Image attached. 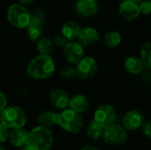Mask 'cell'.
I'll list each match as a JSON object with an SVG mask.
<instances>
[{
    "instance_id": "4fadbf2b",
    "label": "cell",
    "mask_w": 151,
    "mask_h": 150,
    "mask_svg": "<svg viewBox=\"0 0 151 150\" xmlns=\"http://www.w3.org/2000/svg\"><path fill=\"white\" fill-rule=\"evenodd\" d=\"M78 42L83 47H91L96 45L100 39L98 31L91 27H86L81 29L78 36Z\"/></svg>"
},
{
    "instance_id": "ac0fdd59",
    "label": "cell",
    "mask_w": 151,
    "mask_h": 150,
    "mask_svg": "<svg viewBox=\"0 0 151 150\" xmlns=\"http://www.w3.org/2000/svg\"><path fill=\"white\" fill-rule=\"evenodd\" d=\"M125 70L132 75H139L143 72L144 65L140 57L130 56L124 61Z\"/></svg>"
},
{
    "instance_id": "d6986e66",
    "label": "cell",
    "mask_w": 151,
    "mask_h": 150,
    "mask_svg": "<svg viewBox=\"0 0 151 150\" xmlns=\"http://www.w3.org/2000/svg\"><path fill=\"white\" fill-rule=\"evenodd\" d=\"M80 25L74 20H69L65 22L61 28V34L67 40V41H74L78 38L79 34L81 32Z\"/></svg>"
},
{
    "instance_id": "277c9868",
    "label": "cell",
    "mask_w": 151,
    "mask_h": 150,
    "mask_svg": "<svg viewBox=\"0 0 151 150\" xmlns=\"http://www.w3.org/2000/svg\"><path fill=\"white\" fill-rule=\"evenodd\" d=\"M58 126L69 133H79L84 126V119L82 116L73 110L67 108L59 112Z\"/></svg>"
},
{
    "instance_id": "9c48e42d",
    "label": "cell",
    "mask_w": 151,
    "mask_h": 150,
    "mask_svg": "<svg viewBox=\"0 0 151 150\" xmlns=\"http://www.w3.org/2000/svg\"><path fill=\"white\" fill-rule=\"evenodd\" d=\"M64 57L70 65H76L84 57V48L76 41H70L63 50Z\"/></svg>"
},
{
    "instance_id": "e0dca14e",
    "label": "cell",
    "mask_w": 151,
    "mask_h": 150,
    "mask_svg": "<svg viewBox=\"0 0 151 150\" xmlns=\"http://www.w3.org/2000/svg\"><path fill=\"white\" fill-rule=\"evenodd\" d=\"M27 135H28V131H27L24 128L12 129L10 132L9 141L15 148L20 149L27 145Z\"/></svg>"
},
{
    "instance_id": "8fae6325",
    "label": "cell",
    "mask_w": 151,
    "mask_h": 150,
    "mask_svg": "<svg viewBox=\"0 0 151 150\" xmlns=\"http://www.w3.org/2000/svg\"><path fill=\"white\" fill-rule=\"evenodd\" d=\"M70 98L68 93L62 88H53L49 94L50 105L59 111H64L69 107Z\"/></svg>"
},
{
    "instance_id": "f1b7e54d",
    "label": "cell",
    "mask_w": 151,
    "mask_h": 150,
    "mask_svg": "<svg viewBox=\"0 0 151 150\" xmlns=\"http://www.w3.org/2000/svg\"><path fill=\"white\" fill-rule=\"evenodd\" d=\"M140 11L142 14L149 15L151 14V0H144L139 4Z\"/></svg>"
},
{
    "instance_id": "e575fe53",
    "label": "cell",
    "mask_w": 151,
    "mask_h": 150,
    "mask_svg": "<svg viewBox=\"0 0 151 150\" xmlns=\"http://www.w3.org/2000/svg\"><path fill=\"white\" fill-rule=\"evenodd\" d=\"M129 1H132V2H134V3H141V2H142V1H144V0H129Z\"/></svg>"
},
{
    "instance_id": "836d02e7",
    "label": "cell",
    "mask_w": 151,
    "mask_h": 150,
    "mask_svg": "<svg viewBox=\"0 0 151 150\" xmlns=\"http://www.w3.org/2000/svg\"><path fill=\"white\" fill-rule=\"evenodd\" d=\"M19 150H31L27 146H24V147H22V148H20V149H19Z\"/></svg>"
},
{
    "instance_id": "ffe728a7",
    "label": "cell",
    "mask_w": 151,
    "mask_h": 150,
    "mask_svg": "<svg viewBox=\"0 0 151 150\" xmlns=\"http://www.w3.org/2000/svg\"><path fill=\"white\" fill-rule=\"evenodd\" d=\"M54 44L52 39L49 37H41L36 43V50L39 55H48L50 56L54 50Z\"/></svg>"
},
{
    "instance_id": "44dd1931",
    "label": "cell",
    "mask_w": 151,
    "mask_h": 150,
    "mask_svg": "<svg viewBox=\"0 0 151 150\" xmlns=\"http://www.w3.org/2000/svg\"><path fill=\"white\" fill-rule=\"evenodd\" d=\"M122 41L121 34L115 30L107 32L104 36V43L106 47L110 49H114L118 47Z\"/></svg>"
},
{
    "instance_id": "5bb4252c",
    "label": "cell",
    "mask_w": 151,
    "mask_h": 150,
    "mask_svg": "<svg viewBox=\"0 0 151 150\" xmlns=\"http://www.w3.org/2000/svg\"><path fill=\"white\" fill-rule=\"evenodd\" d=\"M59 120V112L53 111H42L37 116V122L39 126L50 128L55 126H58Z\"/></svg>"
},
{
    "instance_id": "4dcf8cb0",
    "label": "cell",
    "mask_w": 151,
    "mask_h": 150,
    "mask_svg": "<svg viewBox=\"0 0 151 150\" xmlns=\"http://www.w3.org/2000/svg\"><path fill=\"white\" fill-rule=\"evenodd\" d=\"M142 132L146 137L151 138V120L145 122L144 125L142 126Z\"/></svg>"
},
{
    "instance_id": "f546056e",
    "label": "cell",
    "mask_w": 151,
    "mask_h": 150,
    "mask_svg": "<svg viewBox=\"0 0 151 150\" xmlns=\"http://www.w3.org/2000/svg\"><path fill=\"white\" fill-rule=\"evenodd\" d=\"M8 106V98L6 94L0 90V113Z\"/></svg>"
},
{
    "instance_id": "484cf974",
    "label": "cell",
    "mask_w": 151,
    "mask_h": 150,
    "mask_svg": "<svg viewBox=\"0 0 151 150\" xmlns=\"http://www.w3.org/2000/svg\"><path fill=\"white\" fill-rule=\"evenodd\" d=\"M59 76L64 80H71L74 77H76L75 67L72 65H66L63 67L59 72Z\"/></svg>"
},
{
    "instance_id": "603a6c76",
    "label": "cell",
    "mask_w": 151,
    "mask_h": 150,
    "mask_svg": "<svg viewBox=\"0 0 151 150\" xmlns=\"http://www.w3.org/2000/svg\"><path fill=\"white\" fill-rule=\"evenodd\" d=\"M140 58L145 68L151 70V42H144L140 48Z\"/></svg>"
},
{
    "instance_id": "83f0119b",
    "label": "cell",
    "mask_w": 151,
    "mask_h": 150,
    "mask_svg": "<svg viewBox=\"0 0 151 150\" xmlns=\"http://www.w3.org/2000/svg\"><path fill=\"white\" fill-rule=\"evenodd\" d=\"M52 42H53V44L55 47H58V48H65V46L67 44V40L62 35V34H57L54 36V38L52 39Z\"/></svg>"
},
{
    "instance_id": "3957f363",
    "label": "cell",
    "mask_w": 151,
    "mask_h": 150,
    "mask_svg": "<svg viewBox=\"0 0 151 150\" xmlns=\"http://www.w3.org/2000/svg\"><path fill=\"white\" fill-rule=\"evenodd\" d=\"M0 121L10 130L24 128L27 123V116L19 106L8 105L0 113Z\"/></svg>"
},
{
    "instance_id": "9a60e30c",
    "label": "cell",
    "mask_w": 151,
    "mask_h": 150,
    "mask_svg": "<svg viewBox=\"0 0 151 150\" xmlns=\"http://www.w3.org/2000/svg\"><path fill=\"white\" fill-rule=\"evenodd\" d=\"M89 106H90L89 100L84 95L77 94L70 98L69 109L73 110V111L79 114L86 112L89 109Z\"/></svg>"
},
{
    "instance_id": "7c38bea8",
    "label": "cell",
    "mask_w": 151,
    "mask_h": 150,
    "mask_svg": "<svg viewBox=\"0 0 151 150\" xmlns=\"http://www.w3.org/2000/svg\"><path fill=\"white\" fill-rule=\"evenodd\" d=\"M119 13L123 19L127 21H134L140 16L141 11L137 3L125 0L119 7Z\"/></svg>"
},
{
    "instance_id": "d6a6232c",
    "label": "cell",
    "mask_w": 151,
    "mask_h": 150,
    "mask_svg": "<svg viewBox=\"0 0 151 150\" xmlns=\"http://www.w3.org/2000/svg\"><path fill=\"white\" fill-rule=\"evenodd\" d=\"M19 2L22 4H31L35 2V0H19Z\"/></svg>"
},
{
    "instance_id": "cb8c5ba5",
    "label": "cell",
    "mask_w": 151,
    "mask_h": 150,
    "mask_svg": "<svg viewBox=\"0 0 151 150\" xmlns=\"http://www.w3.org/2000/svg\"><path fill=\"white\" fill-rule=\"evenodd\" d=\"M42 26L43 25L35 22L29 23V25L27 27V37L31 42L38 41L41 38L42 33Z\"/></svg>"
},
{
    "instance_id": "ba28073f",
    "label": "cell",
    "mask_w": 151,
    "mask_h": 150,
    "mask_svg": "<svg viewBox=\"0 0 151 150\" xmlns=\"http://www.w3.org/2000/svg\"><path fill=\"white\" fill-rule=\"evenodd\" d=\"M117 118L116 109L111 104H102L95 111L94 120L104 127H106L113 123Z\"/></svg>"
},
{
    "instance_id": "d4e9b609",
    "label": "cell",
    "mask_w": 151,
    "mask_h": 150,
    "mask_svg": "<svg viewBox=\"0 0 151 150\" xmlns=\"http://www.w3.org/2000/svg\"><path fill=\"white\" fill-rule=\"evenodd\" d=\"M30 16H31L30 22H35V23L43 25L45 21V18H46V13L43 9L36 8L33 10L32 11H30Z\"/></svg>"
},
{
    "instance_id": "6da1fadb",
    "label": "cell",
    "mask_w": 151,
    "mask_h": 150,
    "mask_svg": "<svg viewBox=\"0 0 151 150\" xmlns=\"http://www.w3.org/2000/svg\"><path fill=\"white\" fill-rule=\"evenodd\" d=\"M56 71V64L51 56L37 55L27 65V75L35 80H44L50 78Z\"/></svg>"
},
{
    "instance_id": "52a82bcc",
    "label": "cell",
    "mask_w": 151,
    "mask_h": 150,
    "mask_svg": "<svg viewBox=\"0 0 151 150\" xmlns=\"http://www.w3.org/2000/svg\"><path fill=\"white\" fill-rule=\"evenodd\" d=\"M76 77L81 80L91 79L98 70V64L92 57H84L75 65Z\"/></svg>"
},
{
    "instance_id": "30bf717a",
    "label": "cell",
    "mask_w": 151,
    "mask_h": 150,
    "mask_svg": "<svg viewBox=\"0 0 151 150\" xmlns=\"http://www.w3.org/2000/svg\"><path fill=\"white\" fill-rule=\"evenodd\" d=\"M144 116L137 110H131L127 111L122 119V124L127 131L134 132L142 128L144 125Z\"/></svg>"
},
{
    "instance_id": "8992f818",
    "label": "cell",
    "mask_w": 151,
    "mask_h": 150,
    "mask_svg": "<svg viewBox=\"0 0 151 150\" xmlns=\"http://www.w3.org/2000/svg\"><path fill=\"white\" fill-rule=\"evenodd\" d=\"M103 139L108 145L120 146L127 140V131L123 126L113 123L104 127Z\"/></svg>"
},
{
    "instance_id": "1f68e13d",
    "label": "cell",
    "mask_w": 151,
    "mask_h": 150,
    "mask_svg": "<svg viewBox=\"0 0 151 150\" xmlns=\"http://www.w3.org/2000/svg\"><path fill=\"white\" fill-rule=\"evenodd\" d=\"M80 150H99L97 148L92 146V145H85L83 146L81 149H80Z\"/></svg>"
},
{
    "instance_id": "2e32d148",
    "label": "cell",
    "mask_w": 151,
    "mask_h": 150,
    "mask_svg": "<svg viewBox=\"0 0 151 150\" xmlns=\"http://www.w3.org/2000/svg\"><path fill=\"white\" fill-rule=\"evenodd\" d=\"M77 12L84 17H90L96 13L98 4L96 0H78L75 4Z\"/></svg>"
},
{
    "instance_id": "7a4b0ae2",
    "label": "cell",
    "mask_w": 151,
    "mask_h": 150,
    "mask_svg": "<svg viewBox=\"0 0 151 150\" xmlns=\"http://www.w3.org/2000/svg\"><path fill=\"white\" fill-rule=\"evenodd\" d=\"M54 143V134L50 128L37 126L28 131L27 145L31 150H50Z\"/></svg>"
},
{
    "instance_id": "4316f807",
    "label": "cell",
    "mask_w": 151,
    "mask_h": 150,
    "mask_svg": "<svg viewBox=\"0 0 151 150\" xmlns=\"http://www.w3.org/2000/svg\"><path fill=\"white\" fill-rule=\"evenodd\" d=\"M10 132L11 130L7 126L0 123V144H4L9 141Z\"/></svg>"
},
{
    "instance_id": "d590c367",
    "label": "cell",
    "mask_w": 151,
    "mask_h": 150,
    "mask_svg": "<svg viewBox=\"0 0 151 150\" xmlns=\"http://www.w3.org/2000/svg\"><path fill=\"white\" fill-rule=\"evenodd\" d=\"M0 150H7L4 147H3L2 145H0Z\"/></svg>"
},
{
    "instance_id": "8d00e7d4",
    "label": "cell",
    "mask_w": 151,
    "mask_h": 150,
    "mask_svg": "<svg viewBox=\"0 0 151 150\" xmlns=\"http://www.w3.org/2000/svg\"><path fill=\"white\" fill-rule=\"evenodd\" d=\"M0 123H1V121H0Z\"/></svg>"
},
{
    "instance_id": "7402d4cb",
    "label": "cell",
    "mask_w": 151,
    "mask_h": 150,
    "mask_svg": "<svg viewBox=\"0 0 151 150\" xmlns=\"http://www.w3.org/2000/svg\"><path fill=\"white\" fill-rule=\"evenodd\" d=\"M104 132V127L99 125L98 123H96L95 120H92L88 123V126L87 127V135L90 139L94 141H97L103 138Z\"/></svg>"
},
{
    "instance_id": "5b68a950",
    "label": "cell",
    "mask_w": 151,
    "mask_h": 150,
    "mask_svg": "<svg viewBox=\"0 0 151 150\" xmlns=\"http://www.w3.org/2000/svg\"><path fill=\"white\" fill-rule=\"evenodd\" d=\"M6 17L11 25L21 29L27 28L31 19L30 11L20 4H10L6 11Z\"/></svg>"
}]
</instances>
